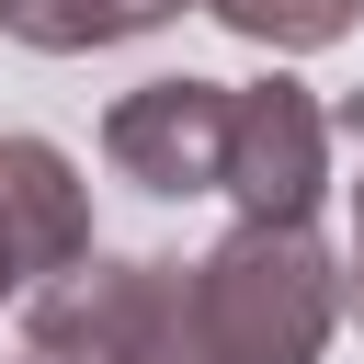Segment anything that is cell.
<instances>
[{"mask_svg":"<svg viewBox=\"0 0 364 364\" xmlns=\"http://www.w3.org/2000/svg\"><path fill=\"white\" fill-rule=\"evenodd\" d=\"M11 364H102V353H34V341H23V353H11Z\"/></svg>","mask_w":364,"mask_h":364,"instance_id":"obj_9","label":"cell"},{"mask_svg":"<svg viewBox=\"0 0 364 364\" xmlns=\"http://www.w3.org/2000/svg\"><path fill=\"white\" fill-rule=\"evenodd\" d=\"M341 307H353V318H364V284H341Z\"/></svg>","mask_w":364,"mask_h":364,"instance_id":"obj_10","label":"cell"},{"mask_svg":"<svg viewBox=\"0 0 364 364\" xmlns=\"http://www.w3.org/2000/svg\"><path fill=\"white\" fill-rule=\"evenodd\" d=\"M193 11H216L239 46H262V57H318V46H341L353 23H364V0H193Z\"/></svg>","mask_w":364,"mask_h":364,"instance_id":"obj_6","label":"cell"},{"mask_svg":"<svg viewBox=\"0 0 364 364\" xmlns=\"http://www.w3.org/2000/svg\"><path fill=\"white\" fill-rule=\"evenodd\" d=\"M182 11L193 0H0V34L34 46V57H102V46H136Z\"/></svg>","mask_w":364,"mask_h":364,"instance_id":"obj_5","label":"cell"},{"mask_svg":"<svg viewBox=\"0 0 364 364\" xmlns=\"http://www.w3.org/2000/svg\"><path fill=\"white\" fill-rule=\"evenodd\" d=\"M330 102L307 80H228V159H216V193L228 216H318L330 193Z\"/></svg>","mask_w":364,"mask_h":364,"instance_id":"obj_2","label":"cell"},{"mask_svg":"<svg viewBox=\"0 0 364 364\" xmlns=\"http://www.w3.org/2000/svg\"><path fill=\"white\" fill-rule=\"evenodd\" d=\"M216 159H228V80L171 68V80H136L102 114V171L136 182V193H159V205L216 193Z\"/></svg>","mask_w":364,"mask_h":364,"instance_id":"obj_3","label":"cell"},{"mask_svg":"<svg viewBox=\"0 0 364 364\" xmlns=\"http://www.w3.org/2000/svg\"><path fill=\"white\" fill-rule=\"evenodd\" d=\"M330 136H353V148H364V91H353V102L330 114Z\"/></svg>","mask_w":364,"mask_h":364,"instance_id":"obj_8","label":"cell"},{"mask_svg":"<svg viewBox=\"0 0 364 364\" xmlns=\"http://www.w3.org/2000/svg\"><path fill=\"white\" fill-rule=\"evenodd\" d=\"M341 330V262L307 216H239L205 262H182V353L193 364H318Z\"/></svg>","mask_w":364,"mask_h":364,"instance_id":"obj_1","label":"cell"},{"mask_svg":"<svg viewBox=\"0 0 364 364\" xmlns=\"http://www.w3.org/2000/svg\"><path fill=\"white\" fill-rule=\"evenodd\" d=\"M341 284H364V171H353V273Z\"/></svg>","mask_w":364,"mask_h":364,"instance_id":"obj_7","label":"cell"},{"mask_svg":"<svg viewBox=\"0 0 364 364\" xmlns=\"http://www.w3.org/2000/svg\"><path fill=\"white\" fill-rule=\"evenodd\" d=\"M91 250V182L57 136H0V307Z\"/></svg>","mask_w":364,"mask_h":364,"instance_id":"obj_4","label":"cell"}]
</instances>
